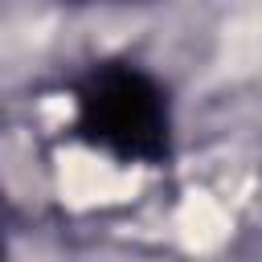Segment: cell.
Instances as JSON below:
<instances>
[{"mask_svg": "<svg viewBox=\"0 0 262 262\" xmlns=\"http://www.w3.org/2000/svg\"><path fill=\"white\" fill-rule=\"evenodd\" d=\"M74 131L119 164L156 168L172 151L168 94L135 61H94L74 82Z\"/></svg>", "mask_w": 262, "mask_h": 262, "instance_id": "cell-1", "label": "cell"}]
</instances>
